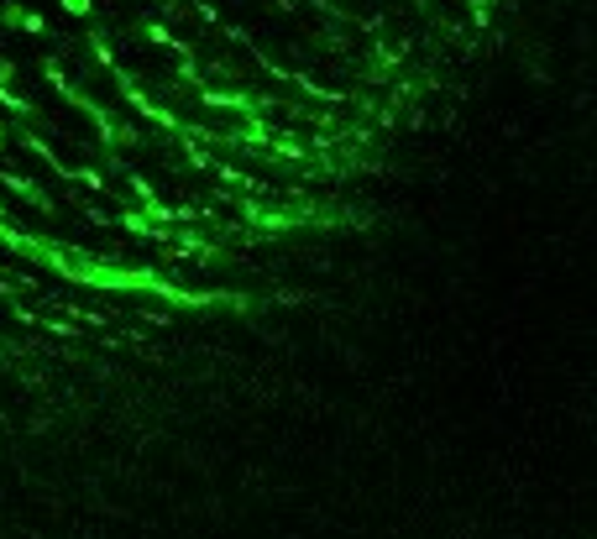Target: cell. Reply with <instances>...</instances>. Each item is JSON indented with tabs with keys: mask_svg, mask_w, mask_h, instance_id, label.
Instances as JSON below:
<instances>
[{
	"mask_svg": "<svg viewBox=\"0 0 597 539\" xmlns=\"http://www.w3.org/2000/svg\"><path fill=\"white\" fill-rule=\"evenodd\" d=\"M42 26H48V21H42V16H37V11H26V16H21V32H32V37H37V32H42Z\"/></svg>",
	"mask_w": 597,
	"mask_h": 539,
	"instance_id": "obj_5",
	"label": "cell"
},
{
	"mask_svg": "<svg viewBox=\"0 0 597 539\" xmlns=\"http://www.w3.org/2000/svg\"><path fill=\"white\" fill-rule=\"evenodd\" d=\"M189 168H215V157L204 152V147H194V141H189Z\"/></svg>",
	"mask_w": 597,
	"mask_h": 539,
	"instance_id": "obj_4",
	"label": "cell"
},
{
	"mask_svg": "<svg viewBox=\"0 0 597 539\" xmlns=\"http://www.w3.org/2000/svg\"><path fill=\"white\" fill-rule=\"evenodd\" d=\"M147 42H157V47H173V53H184V58H194V53H189V42H179V37L168 32L163 21H147Z\"/></svg>",
	"mask_w": 597,
	"mask_h": 539,
	"instance_id": "obj_2",
	"label": "cell"
},
{
	"mask_svg": "<svg viewBox=\"0 0 597 539\" xmlns=\"http://www.w3.org/2000/svg\"><path fill=\"white\" fill-rule=\"evenodd\" d=\"M199 105H210V110H251V100H247V94H220V89H199Z\"/></svg>",
	"mask_w": 597,
	"mask_h": 539,
	"instance_id": "obj_1",
	"label": "cell"
},
{
	"mask_svg": "<svg viewBox=\"0 0 597 539\" xmlns=\"http://www.w3.org/2000/svg\"><path fill=\"white\" fill-rule=\"evenodd\" d=\"M89 6H95V0H63V11H69V16H89Z\"/></svg>",
	"mask_w": 597,
	"mask_h": 539,
	"instance_id": "obj_6",
	"label": "cell"
},
{
	"mask_svg": "<svg viewBox=\"0 0 597 539\" xmlns=\"http://www.w3.org/2000/svg\"><path fill=\"white\" fill-rule=\"evenodd\" d=\"M132 194H136V200H142V204H152V200H157V188L147 184L142 173H132Z\"/></svg>",
	"mask_w": 597,
	"mask_h": 539,
	"instance_id": "obj_3",
	"label": "cell"
}]
</instances>
